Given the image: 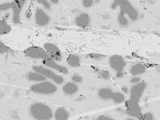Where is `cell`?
Wrapping results in <instances>:
<instances>
[{
	"label": "cell",
	"mask_w": 160,
	"mask_h": 120,
	"mask_svg": "<svg viewBox=\"0 0 160 120\" xmlns=\"http://www.w3.org/2000/svg\"><path fill=\"white\" fill-rule=\"evenodd\" d=\"M122 91L123 93L124 94H128V93H129L130 91L129 90H128V88H127V87H123L122 88Z\"/></svg>",
	"instance_id": "34"
},
{
	"label": "cell",
	"mask_w": 160,
	"mask_h": 120,
	"mask_svg": "<svg viewBox=\"0 0 160 120\" xmlns=\"http://www.w3.org/2000/svg\"><path fill=\"white\" fill-rule=\"evenodd\" d=\"M81 58L78 55H71L67 59V62L69 66L72 68H77L81 63Z\"/></svg>",
	"instance_id": "17"
},
{
	"label": "cell",
	"mask_w": 160,
	"mask_h": 120,
	"mask_svg": "<svg viewBox=\"0 0 160 120\" xmlns=\"http://www.w3.org/2000/svg\"><path fill=\"white\" fill-rule=\"evenodd\" d=\"M83 6L86 8H91L94 4V1L92 0H85L82 2Z\"/></svg>",
	"instance_id": "27"
},
{
	"label": "cell",
	"mask_w": 160,
	"mask_h": 120,
	"mask_svg": "<svg viewBox=\"0 0 160 120\" xmlns=\"http://www.w3.org/2000/svg\"><path fill=\"white\" fill-rule=\"evenodd\" d=\"M126 112L131 118L138 119L142 114L141 107L127 109Z\"/></svg>",
	"instance_id": "19"
},
{
	"label": "cell",
	"mask_w": 160,
	"mask_h": 120,
	"mask_svg": "<svg viewBox=\"0 0 160 120\" xmlns=\"http://www.w3.org/2000/svg\"><path fill=\"white\" fill-rule=\"evenodd\" d=\"M9 48L6 46L2 41L0 42V51L1 53H5L9 51Z\"/></svg>",
	"instance_id": "30"
},
{
	"label": "cell",
	"mask_w": 160,
	"mask_h": 120,
	"mask_svg": "<svg viewBox=\"0 0 160 120\" xmlns=\"http://www.w3.org/2000/svg\"><path fill=\"white\" fill-rule=\"evenodd\" d=\"M30 112L31 116L36 120H50L53 117L51 108L42 103L33 104L30 107Z\"/></svg>",
	"instance_id": "1"
},
{
	"label": "cell",
	"mask_w": 160,
	"mask_h": 120,
	"mask_svg": "<svg viewBox=\"0 0 160 120\" xmlns=\"http://www.w3.org/2000/svg\"><path fill=\"white\" fill-rule=\"evenodd\" d=\"M141 82V78L138 76H135L133 77V78H131V80H130V82L134 84V85Z\"/></svg>",
	"instance_id": "31"
},
{
	"label": "cell",
	"mask_w": 160,
	"mask_h": 120,
	"mask_svg": "<svg viewBox=\"0 0 160 120\" xmlns=\"http://www.w3.org/2000/svg\"><path fill=\"white\" fill-rule=\"evenodd\" d=\"M38 2L41 4L46 9L49 10L51 9V7L49 3L47 1H43V0H39L38 1Z\"/></svg>",
	"instance_id": "29"
},
{
	"label": "cell",
	"mask_w": 160,
	"mask_h": 120,
	"mask_svg": "<svg viewBox=\"0 0 160 120\" xmlns=\"http://www.w3.org/2000/svg\"><path fill=\"white\" fill-rule=\"evenodd\" d=\"M78 87L75 83L68 82L63 86L62 90L65 94L72 95L78 92Z\"/></svg>",
	"instance_id": "12"
},
{
	"label": "cell",
	"mask_w": 160,
	"mask_h": 120,
	"mask_svg": "<svg viewBox=\"0 0 160 120\" xmlns=\"http://www.w3.org/2000/svg\"><path fill=\"white\" fill-rule=\"evenodd\" d=\"M118 21L120 25L122 27H127L129 23L128 20L125 17V15L121 13L118 16Z\"/></svg>",
	"instance_id": "23"
},
{
	"label": "cell",
	"mask_w": 160,
	"mask_h": 120,
	"mask_svg": "<svg viewBox=\"0 0 160 120\" xmlns=\"http://www.w3.org/2000/svg\"><path fill=\"white\" fill-rule=\"evenodd\" d=\"M138 119L139 120H154V116L152 112H147L141 114Z\"/></svg>",
	"instance_id": "24"
},
{
	"label": "cell",
	"mask_w": 160,
	"mask_h": 120,
	"mask_svg": "<svg viewBox=\"0 0 160 120\" xmlns=\"http://www.w3.org/2000/svg\"><path fill=\"white\" fill-rule=\"evenodd\" d=\"M35 72L39 73L46 78L52 80L58 85H62L64 82V78L62 76L55 73L48 68L38 66H35L32 68Z\"/></svg>",
	"instance_id": "3"
},
{
	"label": "cell",
	"mask_w": 160,
	"mask_h": 120,
	"mask_svg": "<svg viewBox=\"0 0 160 120\" xmlns=\"http://www.w3.org/2000/svg\"><path fill=\"white\" fill-rule=\"evenodd\" d=\"M30 88L35 93L45 95L55 93L58 90L55 84L46 81L35 84L31 86Z\"/></svg>",
	"instance_id": "2"
},
{
	"label": "cell",
	"mask_w": 160,
	"mask_h": 120,
	"mask_svg": "<svg viewBox=\"0 0 160 120\" xmlns=\"http://www.w3.org/2000/svg\"><path fill=\"white\" fill-rule=\"evenodd\" d=\"M35 18L36 22L40 26H45L48 25L50 22L49 16L41 8H38L36 10Z\"/></svg>",
	"instance_id": "8"
},
{
	"label": "cell",
	"mask_w": 160,
	"mask_h": 120,
	"mask_svg": "<svg viewBox=\"0 0 160 120\" xmlns=\"http://www.w3.org/2000/svg\"><path fill=\"white\" fill-rule=\"evenodd\" d=\"M96 120H115L111 118V117H108V116L106 115H101L98 117L97 118Z\"/></svg>",
	"instance_id": "32"
},
{
	"label": "cell",
	"mask_w": 160,
	"mask_h": 120,
	"mask_svg": "<svg viewBox=\"0 0 160 120\" xmlns=\"http://www.w3.org/2000/svg\"><path fill=\"white\" fill-rule=\"evenodd\" d=\"M100 78L103 80H108L110 78V75L109 73L106 71H100L98 73Z\"/></svg>",
	"instance_id": "25"
},
{
	"label": "cell",
	"mask_w": 160,
	"mask_h": 120,
	"mask_svg": "<svg viewBox=\"0 0 160 120\" xmlns=\"http://www.w3.org/2000/svg\"><path fill=\"white\" fill-rule=\"evenodd\" d=\"M125 120H136L135 119V118H127Z\"/></svg>",
	"instance_id": "36"
},
{
	"label": "cell",
	"mask_w": 160,
	"mask_h": 120,
	"mask_svg": "<svg viewBox=\"0 0 160 120\" xmlns=\"http://www.w3.org/2000/svg\"><path fill=\"white\" fill-rule=\"evenodd\" d=\"M126 14L132 21H136L138 18V11L132 6L129 8Z\"/></svg>",
	"instance_id": "21"
},
{
	"label": "cell",
	"mask_w": 160,
	"mask_h": 120,
	"mask_svg": "<svg viewBox=\"0 0 160 120\" xmlns=\"http://www.w3.org/2000/svg\"><path fill=\"white\" fill-rule=\"evenodd\" d=\"M113 102L116 104H121L125 102L126 97L125 94L122 92H114L112 99Z\"/></svg>",
	"instance_id": "18"
},
{
	"label": "cell",
	"mask_w": 160,
	"mask_h": 120,
	"mask_svg": "<svg viewBox=\"0 0 160 120\" xmlns=\"http://www.w3.org/2000/svg\"><path fill=\"white\" fill-rule=\"evenodd\" d=\"M12 8V2L5 3L0 5V10L1 11H6Z\"/></svg>",
	"instance_id": "26"
},
{
	"label": "cell",
	"mask_w": 160,
	"mask_h": 120,
	"mask_svg": "<svg viewBox=\"0 0 160 120\" xmlns=\"http://www.w3.org/2000/svg\"><path fill=\"white\" fill-rule=\"evenodd\" d=\"M89 57L91 58H95V59H99V58H102L103 56L100 55V54L92 53L89 54Z\"/></svg>",
	"instance_id": "33"
},
{
	"label": "cell",
	"mask_w": 160,
	"mask_h": 120,
	"mask_svg": "<svg viewBox=\"0 0 160 120\" xmlns=\"http://www.w3.org/2000/svg\"><path fill=\"white\" fill-rule=\"evenodd\" d=\"M24 52L27 56L33 59H41L44 61L51 58L47 51L40 47H30L25 49Z\"/></svg>",
	"instance_id": "4"
},
{
	"label": "cell",
	"mask_w": 160,
	"mask_h": 120,
	"mask_svg": "<svg viewBox=\"0 0 160 120\" xmlns=\"http://www.w3.org/2000/svg\"><path fill=\"white\" fill-rule=\"evenodd\" d=\"M44 48L52 59L60 61L62 59L61 51L55 44L50 42L46 43L44 45Z\"/></svg>",
	"instance_id": "7"
},
{
	"label": "cell",
	"mask_w": 160,
	"mask_h": 120,
	"mask_svg": "<svg viewBox=\"0 0 160 120\" xmlns=\"http://www.w3.org/2000/svg\"><path fill=\"white\" fill-rule=\"evenodd\" d=\"M125 106L127 109L140 107L138 101L131 98H130L128 101H125Z\"/></svg>",
	"instance_id": "22"
},
{
	"label": "cell",
	"mask_w": 160,
	"mask_h": 120,
	"mask_svg": "<svg viewBox=\"0 0 160 120\" xmlns=\"http://www.w3.org/2000/svg\"><path fill=\"white\" fill-rule=\"evenodd\" d=\"M109 65L113 69L116 71L118 75H121L126 66L125 60L121 56H112L109 59Z\"/></svg>",
	"instance_id": "5"
},
{
	"label": "cell",
	"mask_w": 160,
	"mask_h": 120,
	"mask_svg": "<svg viewBox=\"0 0 160 120\" xmlns=\"http://www.w3.org/2000/svg\"><path fill=\"white\" fill-rule=\"evenodd\" d=\"M42 63L46 66L55 70L61 73L67 74L68 73V68L59 65L52 58L44 60L42 61Z\"/></svg>",
	"instance_id": "9"
},
{
	"label": "cell",
	"mask_w": 160,
	"mask_h": 120,
	"mask_svg": "<svg viewBox=\"0 0 160 120\" xmlns=\"http://www.w3.org/2000/svg\"><path fill=\"white\" fill-rule=\"evenodd\" d=\"M11 31V26L5 20H1L0 22V33L1 35H6Z\"/></svg>",
	"instance_id": "20"
},
{
	"label": "cell",
	"mask_w": 160,
	"mask_h": 120,
	"mask_svg": "<svg viewBox=\"0 0 160 120\" xmlns=\"http://www.w3.org/2000/svg\"><path fill=\"white\" fill-rule=\"evenodd\" d=\"M54 117L55 120H68L69 115L65 108H60L55 111Z\"/></svg>",
	"instance_id": "16"
},
{
	"label": "cell",
	"mask_w": 160,
	"mask_h": 120,
	"mask_svg": "<svg viewBox=\"0 0 160 120\" xmlns=\"http://www.w3.org/2000/svg\"><path fill=\"white\" fill-rule=\"evenodd\" d=\"M146 88L147 84L142 81L134 85L130 91V98L139 102Z\"/></svg>",
	"instance_id": "6"
},
{
	"label": "cell",
	"mask_w": 160,
	"mask_h": 120,
	"mask_svg": "<svg viewBox=\"0 0 160 120\" xmlns=\"http://www.w3.org/2000/svg\"><path fill=\"white\" fill-rule=\"evenodd\" d=\"M27 78L30 81L40 82H43L46 80V78L39 73L36 72H30L27 75Z\"/></svg>",
	"instance_id": "15"
},
{
	"label": "cell",
	"mask_w": 160,
	"mask_h": 120,
	"mask_svg": "<svg viewBox=\"0 0 160 120\" xmlns=\"http://www.w3.org/2000/svg\"><path fill=\"white\" fill-rule=\"evenodd\" d=\"M114 92L108 88H101L98 92V95L101 99L108 101L112 99Z\"/></svg>",
	"instance_id": "14"
},
{
	"label": "cell",
	"mask_w": 160,
	"mask_h": 120,
	"mask_svg": "<svg viewBox=\"0 0 160 120\" xmlns=\"http://www.w3.org/2000/svg\"><path fill=\"white\" fill-rule=\"evenodd\" d=\"M147 69L146 66L144 64L138 63L132 65L130 69V73L135 76L145 73Z\"/></svg>",
	"instance_id": "13"
},
{
	"label": "cell",
	"mask_w": 160,
	"mask_h": 120,
	"mask_svg": "<svg viewBox=\"0 0 160 120\" xmlns=\"http://www.w3.org/2000/svg\"><path fill=\"white\" fill-rule=\"evenodd\" d=\"M52 1V2L54 4L58 3V1H55V0H52V1Z\"/></svg>",
	"instance_id": "35"
},
{
	"label": "cell",
	"mask_w": 160,
	"mask_h": 120,
	"mask_svg": "<svg viewBox=\"0 0 160 120\" xmlns=\"http://www.w3.org/2000/svg\"><path fill=\"white\" fill-rule=\"evenodd\" d=\"M91 18L86 13H82L78 15L75 19V23L78 27L86 28L90 25Z\"/></svg>",
	"instance_id": "10"
},
{
	"label": "cell",
	"mask_w": 160,
	"mask_h": 120,
	"mask_svg": "<svg viewBox=\"0 0 160 120\" xmlns=\"http://www.w3.org/2000/svg\"><path fill=\"white\" fill-rule=\"evenodd\" d=\"M24 3V1H15V2H12L13 21L15 23H18L19 22L21 8Z\"/></svg>",
	"instance_id": "11"
},
{
	"label": "cell",
	"mask_w": 160,
	"mask_h": 120,
	"mask_svg": "<svg viewBox=\"0 0 160 120\" xmlns=\"http://www.w3.org/2000/svg\"><path fill=\"white\" fill-rule=\"evenodd\" d=\"M72 79L73 82L75 83H79L82 81V77L78 75H75L73 76Z\"/></svg>",
	"instance_id": "28"
}]
</instances>
